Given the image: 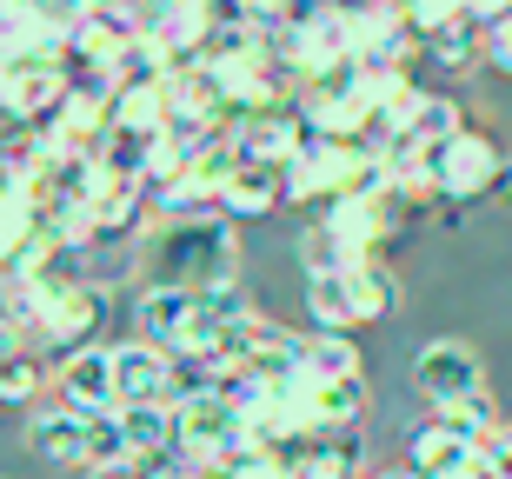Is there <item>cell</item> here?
I'll list each match as a JSON object with an SVG mask.
<instances>
[{
    "mask_svg": "<svg viewBox=\"0 0 512 479\" xmlns=\"http://www.w3.org/2000/svg\"><path fill=\"white\" fill-rule=\"evenodd\" d=\"M147 267L160 273V287H240V227L233 220H160L147 233Z\"/></svg>",
    "mask_w": 512,
    "mask_h": 479,
    "instance_id": "cell-1",
    "label": "cell"
},
{
    "mask_svg": "<svg viewBox=\"0 0 512 479\" xmlns=\"http://www.w3.org/2000/svg\"><path fill=\"white\" fill-rule=\"evenodd\" d=\"M247 446H253V426L220 386H200V393L173 400V460H180V473H213Z\"/></svg>",
    "mask_w": 512,
    "mask_h": 479,
    "instance_id": "cell-2",
    "label": "cell"
},
{
    "mask_svg": "<svg viewBox=\"0 0 512 479\" xmlns=\"http://www.w3.org/2000/svg\"><path fill=\"white\" fill-rule=\"evenodd\" d=\"M393 307H399V280L386 267H346V273H313L306 280L313 333H353L366 320H386Z\"/></svg>",
    "mask_w": 512,
    "mask_h": 479,
    "instance_id": "cell-3",
    "label": "cell"
},
{
    "mask_svg": "<svg viewBox=\"0 0 512 479\" xmlns=\"http://www.w3.org/2000/svg\"><path fill=\"white\" fill-rule=\"evenodd\" d=\"M426 173H433V200L473 207V200L499 193V173H506V160H499V140H493V134L466 127L459 140H439V147H426Z\"/></svg>",
    "mask_w": 512,
    "mask_h": 479,
    "instance_id": "cell-4",
    "label": "cell"
},
{
    "mask_svg": "<svg viewBox=\"0 0 512 479\" xmlns=\"http://www.w3.org/2000/svg\"><path fill=\"white\" fill-rule=\"evenodd\" d=\"M286 413L300 433H360L366 420V380H320V373H300L286 386Z\"/></svg>",
    "mask_w": 512,
    "mask_h": 479,
    "instance_id": "cell-5",
    "label": "cell"
},
{
    "mask_svg": "<svg viewBox=\"0 0 512 479\" xmlns=\"http://www.w3.org/2000/svg\"><path fill=\"white\" fill-rule=\"evenodd\" d=\"M107 307H114V293L100 287V280H80L74 293H60L54 307L40 313L34 346H40V353H54V360H67V353H80V346H94V333H100V320H107Z\"/></svg>",
    "mask_w": 512,
    "mask_h": 479,
    "instance_id": "cell-6",
    "label": "cell"
},
{
    "mask_svg": "<svg viewBox=\"0 0 512 479\" xmlns=\"http://www.w3.org/2000/svg\"><path fill=\"white\" fill-rule=\"evenodd\" d=\"M413 386L439 406H459V400H479L486 393V366H479V353L466 340H426L413 360Z\"/></svg>",
    "mask_w": 512,
    "mask_h": 479,
    "instance_id": "cell-7",
    "label": "cell"
},
{
    "mask_svg": "<svg viewBox=\"0 0 512 479\" xmlns=\"http://www.w3.org/2000/svg\"><path fill=\"white\" fill-rule=\"evenodd\" d=\"M67 34L74 27L47 0H0V60H60Z\"/></svg>",
    "mask_w": 512,
    "mask_h": 479,
    "instance_id": "cell-8",
    "label": "cell"
},
{
    "mask_svg": "<svg viewBox=\"0 0 512 479\" xmlns=\"http://www.w3.org/2000/svg\"><path fill=\"white\" fill-rule=\"evenodd\" d=\"M306 120L300 107L286 100V107H266V114H247L233 120V154L240 160H260V167H293V160L306 154Z\"/></svg>",
    "mask_w": 512,
    "mask_h": 479,
    "instance_id": "cell-9",
    "label": "cell"
},
{
    "mask_svg": "<svg viewBox=\"0 0 512 479\" xmlns=\"http://www.w3.org/2000/svg\"><path fill=\"white\" fill-rule=\"evenodd\" d=\"M173 380H180V360L160 353L153 340H120L114 346V386H120V406H173Z\"/></svg>",
    "mask_w": 512,
    "mask_h": 479,
    "instance_id": "cell-10",
    "label": "cell"
},
{
    "mask_svg": "<svg viewBox=\"0 0 512 479\" xmlns=\"http://www.w3.org/2000/svg\"><path fill=\"white\" fill-rule=\"evenodd\" d=\"M293 479H366V440L360 433H293L273 446Z\"/></svg>",
    "mask_w": 512,
    "mask_h": 479,
    "instance_id": "cell-11",
    "label": "cell"
},
{
    "mask_svg": "<svg viewBox=\"0 0 512 479\" xmlns=\"http://www.w3.org/2000/svg\"><path fill=\"white\" fill-rule=\"evenodd\" d=\"M54 393L60 406H80V413H120L114 346H80V353L54 360Z\"/></svg>",
    "mask_w": 512,
    "mask_h": 479,
    "instance_id": "cell-12",
    "label": "cell"
},
{
    "mask_svg": "<svg viewBox=\"0 0 512 479\" xmlns=\"http://www.w3.org/2000/svg\"><path fill=\"white\" fill-rule=\"evenodd\" d=\"M94 433H100V413L47 406V413H34V426H27V446H34L47 466H74V473H87V460H94Z\"/></svg>",
    "mask_w": 512,
    "mask_h": 479,
    "instance_id": "cell-13",
    "label": "cell"
},
{
    "mask_svg": "<svg viewBox=\"0 0 512 479\" xmlns=\"http://www.w3.org/2000/svg\"><path fill=\"white\" fill-rule=\"evenodd\" d=\"M193 320H200V293H187V287H160L153 280L140 300H133V326H140V340H153L160 353H187V340H193Z\"/></svg>",
    "mask_w": 512,
    "mask_h": 479,
    "instance_id": "cell-14",
    "label": "cell"
},
{
    "mask_svg": "<svg viewBox=\"0 0 512 479\" xmlns=\"http://www.w3.org/2000/svg\"><path fill=\"white\" fill-rule=\"evenodd\" d=\"M473 466H479V446L459 440L453 426L426 420V426L406 433V473H419V479H466Z\"/></svg>",
    "mask_w": 512,
    "mask_h": 479,
    "instance_id": "cell-15",
    "label": "cell"
},
{
    "mask_svg": "<svg viewBox=\"0 0 512 479\" xmlns=\"http://www.w3.org/2000/svg\"><path fill=\"white\" fill-rule=\"evenodd\" d=\"M280 207H286V167L240 160L233 180H227V193H220V213L240 227V220H266V213H280Z\"/></svg>",
    "mask_w": 512,
    "mask_h": 479,
    "instance_id": "cell-16",
    "label": "cell"
},
{
    "mask_svg": "<svg viewBox=\"0 0 512 479\" xmlns=\"http://www.w3.org/2000/svg\"><path fill=\"white\" fill-rule=\"evenodd\" d=\"M114 420L133 460H173V406H120Z\"/></svg>",
    "mask_w": 512,
    "mask_h": 479,
    "instance_id": "cell-17",
    "label": "cell"
},
{
    "mask_svg": "<svg viewBox=\"0 0 512 479\" xmlns=\"http://www.w3.org/2000/svg\"><path fill=\"white\" fill-rule=\"evenodd\" d=\"M426 60H433L446 80L473 74V67H486V27L479 20H459V27H446V34L426 40Z\"/></svg>",
    "mask_w": 512,
    "mask_h": 479,
    "instance_id": "cell-18",
    "label": "cell"
},
{
    "mask_svg": "<svg viewBox=\"0 0 512 479\" xmlns=\"http://www.w3.org/2000/svg\"><path fill=\"white\" fill-rule=\"evenodd\" d=\"M47 380H54V373L40 360V346H14V353L0 360V406H27Z\"/></svg>",
    "mask_w": 512,
    "mask_h": 479,
    "instance_id": "cell-19",
    "label": "cell"
},
{
    "mask_svg": "<svg viewBox=\"0 0 512 479\" xmlns=\"http://www.w3.org/2000/svg\"><path fill=\"white\" fill-rule=\"evenodd\" d=\"M306 373H320V380H360L366 360H360V346H353V333H313Z\"/></svg>",
    "mask_w": 512,
    "mask_h": 479,
    "instance_id": "cell-20",
    "label": "cell"
},
{
    "mask_svg": "<svg viewBox=\"0 0 512 479\" xmlns=\"http://www.w3.org/2000/svg\"><path fill=\"white\" fill-rule=\"evenodd\" d=\"M433 420H439V426H453L459 440H473V446H486V440H493V426H499V413H493V393H479V400L439 406Z\"/></svg>",
    "mask_w": 512,
    "mask_h": 479,
    "instance_id": "cell-21",
    "label": "cell"
},
{
    "mask_svg": "<svg viewBox=\"0 0 512 479\" xmlns=\"http://www.w3.org/2000/svg\"><path fill=\"white\" fill-rule=\"evenodd\" d=\"M399 14H406V27H413L419 40H433V34H446V27H459V20H473L466 0H399Z\"/></svg>",
    "mask_w": 512,
    "mask_h": 479,
    "instance_id": "cell-22",
    "label": "cell"
},
{
    "mask_svg": "<svg viewBox=\"0 0 512 479\" xmlns=\"http://www.w3.org/2000/svg\"><path fill=\"white\" fill-rule=\"evenodd\" d=\"M193 479H293L280 466V453L273 446H247V453H233L227 466H213V473H193Z\"/></svg>",
    "mask_w": 512,
    "mask_h": 479,
    "instance_id": "cell-23",
    "label": "cell"
},
{
    "mask_svg": "<svg viewBox=\"0 0 512 479\" xmlns=\"http://www.w3.org/2000/svg\"><path fill=\"white\" fill-rule=\"evenodd\" d=\"M293 7H300V0H227V14L240 20V27H253V34H266V40L293 20Z\"/></svg>",
    "mask_w": 512,
    "mask_h": 479,
    "instance_id": "cell-24",
    "label": "cell"
},
{
    "mask_svg": "<svg viewBox=\"0 0 512 479\" xmlns=\"http://www.w3.org/2000/svg\"><path fill=\"white\" fill-rule=\"evenodd\" d=\"M479 466H486L493 479H512V426H506V420L493 426V440L479 446Z\"/></svg>",
    "mask_w": 512,
    "mask_h": 479,
    "instance_id": "cell-25",
    "label": "cell"
},
{
    "mask_svg": "<svg viewBox=\"0 0 512 479\" xmlns=\"http://www.w3.org/2000/svg\"><path fill=\"white\" fill-rule=\"evenodd\" d=\"M486 67H493V74H506V80H512V14H506V20H493V27H486Z\"/></svg>",
    "mask_w": 512,
    "mask_h": 479,
    "instance_id": "cell-26",
    "label": "cell"
},
{
    "mask_svg": "<svg viewBox=\"0 0 512 479\" xmlns=\"http://www.w3.org/2000/svg\"><path fill=\"white\" fill-rule=\"evenodd\" d=\"M87 479H160V460H133L127 453V460H114V466H94Z\"/></svg>",
    "mask_w": 512,
    "mask_h": 479,
    "instance_id": "cell-27",
    "label": "cell"
},
{
    "mask_svg": "<svg viewBox=\"0 0 512 479\" xmlns=\"http://www.w3.org/2000/svg\"><path fill=\"white\" fill-rule=\"evenodd\" d=\"M47 7H54V14L67 20V27H80L87 14H100V0H47Z\"/></svg>",
    "mask_w": 512,
    "mask_h": 479,
    "instance_id": "cell-28",
    "label": "cell"
},
{
    "mask_svg": "<svg viewBox=\"0 0 512 479\" xmlns=\"http://www.w3.org/2000/svg\"><path fill=\"white\" fill-rule=\"evenodd\" d=\"M493 200H499V207L512 213V160H506V173H499V193H493Z\"/></svg>",
    "mask_w": 512,
    "mask_h": 479,
    "instance_id": "cell-29",
    "label": "cell"
},
{
    "mask_svg": "<svg viewBox=\"0 0 512 479\" xmlns=\"http://www.w3.org/2000/svg\"><path fill=\"white\" fill-rule=\"evenodd\" d=\"M466 479H493V473H486V466H473V473H466Z\"/></svg>",
    "mask_w": 512,
    "mask_h": 479,
    "instance_id": "cell-30",
    "label": "cell"
}]
</instances>
